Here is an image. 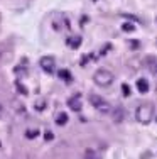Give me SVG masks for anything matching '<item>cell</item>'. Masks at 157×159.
<instances>
[{
    "mask_svg": "<svg viewBox=\"0 0 157 159\" xmlns=\"http://www.w3.org/2000/svg\"><path fill=\"white\" fill-rule=\"evenodd\" d=\"M152 119H154V107H152L150 103H142V105L137 107V110H135V120L139 124L147 125V124L152 122Z\"/></svg>",
    "mask_w": 157,
    "mask_h": 159,
    "instance_id": "obj_1",
    "label": "cell"
},
{
    "mask_svg": "<svg viewBox=\"0 0 157 159\" xmlns=\"http://www.w3.org/2000/svg\"><path fill=\"white\" fill-rule=\"evenodd\" d=\"M89 103H91L100 113H103V115H110V113L113 112V107H111L105 98H102L100 95H95V93L89 95Z\"/></svg>",
    "mask_w": 157,
    "mask_h": 159,
    "instance_id": "obj_2",
    "label": "cell"
},
{
    "mask_svg": "<svg viewBox=\"0 0 157 159\" xmlns=\"http://www.w3.org/2000/svg\"><path fill=\"white\" fill-rule=\"evenodd\" d=\"M93 81L98 86H110L111 83H113V73L105 70V68H100V70H96L95 75H93Z\"/></svg>",
    "mask_w": 157,
    "mask_h": 159,
    "instance_id": "obj_3",
    "label": "cell"
},
{
    "mask_svg": "<svg viewBox=\"0 0 157 159\" xmlns=\"http://www.w3.org/2000/svg\"><path fill=\"white\" fill-rule=\"evenodd\" d=\"M39 64L46 73H52V71H54V66H56V61H54L52 56H44V58H41Z\"/></svg>",
    "mask_w": 157,
    "mask_h": 159,
    "instance_id": "obj_4",
    "label": "cell"
},
{
    "mask_svg": "<svg viewBox=\"0 0 157 159\" xmlns=\"http://www.w3.org/2000/svg\"><path fill=\"white\" fill-rule=\"evenodd\" d=\"M68 107L71 108L73 112H80L81 110V100H80V97H71L69 100H68Z\"/></svg>",
    "mask_w": 157,
    "mask_h": 159,
    "instance_id": "obj_5",
    "label": "cell"
},
{
    "mask_svg": "<svg viewBox=\"0 0 157 159\" xmlns=\"http://www.w3.org/2000/svg\"><path fill=\"white\" fill-rule=\"evenodd\" d=\"M137 90L140 93H147L149 92V81L145 78H139L137 80Z\"/></svg>",
    "mask_w": 157,
    "mask_h": 159,
    "instance_id": "obj_6",
    "label": "cell"
},
{
    "mask_svg": "<svg viewBox=\"0 0 157 159\" xmlns=\"http://www.w3.org/2000/svg\"><path fill=\"white\" fill-rule=\"evenodd\" d=\"M66 43H68V46H69V48L76 49V48H80V44H81V37H80V36H76V37H69V39L66 41Z\"/></svg>",
    "mask_w": 157,
    "mask_h": 159,
    "instance_id": "obj_7",
    "label": "cell"
},
{
    "mask_svg": "<svg viewBox=\"0 0 157 159\" xmlns=\"http://www.w3.org/2000/svg\"><path fill=\"white\" fill-rule=\"evenodd\" d=\"M56 124H58V125H66V124H68V115H66L64 112L58 113V117H56Z\"/></svg>",
    "mask_w": 157,
    "mask_h": 159,
    "instance_id": "obj_8",
    "label": "cell"
},
{
    "mask_svg": "<svg viewBox=\"0 0 157 159\" xmlns=\"http://www.w3.org/2000/svg\"><path fill=\"white\" fill-rule=\"evenodd\" d=\"M111 113H113L115 122H122V119H123V110H122V108H115Z\"/></svg>",
    "mask_w": 157,
    "mask_h": 159,
    "instance_id": "obj_9",
    "label": "cell"
},
{
    "mask_svg": "<svg viewBox=\"0 0 157 159\" xmlns=\"http://www.w3.org/2000/svg\"><path fill=\"white\" fill-rule=\"evenodd\" d=\"M85 159H100V156H98V154H96L93 149H88L86 154H85Z\"/></svg>",
    "mask_w": 157,
    "mask_h": 159,
    "instance_id": "obj_10",
    "label": "cell"
},
{
    "mask_svg": "<svg viewBox=\"0 0 157 159\" xmlns=\"http://www.w3.org/2000/svg\"><path fill=\"white\" fill-rule=\"evenodd\" d=\"M59 76H61L63 80H66V81H71V73H69V71H66V70L59 71Z\"/></svg>",
    "mask_w": 157,
    "mask_h": 159,
    "instance_id": "obj_11",
    "label": "cell"
},
{
    "mask_svg": "<svg viewBox=\"0 0 157 159\" xmlns=\"http://www.w3.org/2000/svg\"><path fill=\"white\" fill-rule=\"evenodd\" d=\"M149 70H150V73L152 75H157V61H149Z\"/></svg>",
    "mask_w": 157,
    "mask_h": 159,
    "instance_id": "obj_12",
    "label": "cell"
},
{
    "mask_svg": "<svg viewBox=\"0 0 157 159\" xmlns=\"http://www.w3.org/2000/svg\"><path fill=\"white\" fill-rule=\"evenodd\" d=\"M122 29L125 32H132V31H135V27H133V24H129V22H125V24L122 25Z\"/></svg>",
    "mask_w": 157,
    "mask_h": 159,
    "instance_id": "obj_13",
    "label": "cell"
},
{
    "mask_svg": "<svg viewBox=\"0 0 157 159\" xmlns=\"http://www.w3.org/2000/svg\"><path fill=\"white\" fill-rule=\"evenodd\" d=\"M122 93H123V97H130V86L127 85V83L122 85Z\"/></svg>",
    "mask_w": 157,
    "mask_h": 159,
    "instance_id": "obj_14",
    "label": "cell"
},
{
    "mask_svg": "<svg viewBox=\"0 0 157 159\" xmlns=\"http://www.w3.org/2000/svg\"><path fill=\"white\" fill-rule=\"evenodd\" d=\"M25 135H27V137H36V135H37V130H31V132H25Z\"/></svg>",
    "mask_w": 157,
    "mask_h": 159,
    "instance_id": "obj_15",
    "label": "cell"
},
{
    "mask_svg": "<svg viewBox=\"0 0 157 159\" xmlns=\"http://www.w3.org/2000/svg\"><path fill=\"white\" fill-rule=\"evenodd\" d=\"M44 105H46L44 102H42V103H37V105H36V108H37V110H42V108H44Z\"/></svg>",
    "mask_w": 157,
    "mask_h": 159,
    "instance_id": "obj_16",
    "label": "cell"
},
{
    "mask_svg": "<svg viewBox=\"0 0 157 159\" xmlns=\"http://www.w3.org/2000/svg\"><path fill=\"white\" fill-rule=\"evenodd\" d=\"M51 139H52V134L51 132H46V141H51Z\"/></svg>",
    "mask_w": 157,
    "mask_h": 159,
    "instance_id": "obj_17",
    "label": "cell"
},
{
    "mask_svg": "<svg viewBox=\"0 0 157 159\" xmlns=\"http://www.w3.org/2000/svg\"><path fill=\"white\" fill-rule=\"evenodd\" d=\"M3 115V105H2V102H0V117Z\"/></svg>",
    "mask_w": 157,
    "mask_h": 159,
    "instance_id": "obj_18",
    "label": "cell"
}]
</instances>
